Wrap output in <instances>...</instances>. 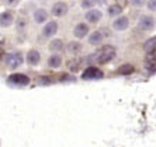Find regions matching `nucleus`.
<instances>
[{"mask_svg":"<svg viewBox=\"0 0 156 147\" xmlns=\"http://www.w3.org/2000/svg\"><path fill=\"white\" fill-rule=\"evenodd\" d=\"M115 56V48L111 45H104L100 50H97L94 55L87 57V60L94 62V63H108L110 60H113Z\"/></svg>","mask_w":156,"mask_h":147,"instance_id":"nucleus-1","label":"nucleus"},{"mask_svg":"<svg viewBox=\"0 0 156 147\" xmlns=\"http://www.w3.org/2000/svg\"><path fill=\"white\" fill-rule=\"evenodd\" d=\"M23 60H24V57L20 52H11L6 56V65L10 69H17L23 63Z\"/></svg>","mask_w":156,"mask_h":147,"instance_id":"nucleus-2","label":"nucleus"},{"mask_svg":"<svg viewBox=\"0 0 156 147\" xmlns=\"http://www.w3.org/2000/svg\"><path fill=\"white\" fill-rule=\"evenodd\" d=\"M103 77V72L98 67H94V66H90L87 67L86 70L82 74V79L83 80H97Z\"/></svg>","mask_w":156,"mask_h":147,"instance_id":"nucleus-3","label":"nucleus"},{"mask_svg":"<svg viewBox=\"0 0 156 147\" xmlns=\"http://www.w3.org/2000/svg\"><path fill=\"white\" fill-rule=\"evenodd\" d=\"M9 83H11V84H14V86H28L30 84V79L28 76L26 74H20V73H16V74H11L10 77H9Z\"/></svg>","mask_w":156,"mask_h":147,"instance_id":"nucleus-4","label":"nucleus"},{"mask_svg":"<svg viewBox=\"0 0 156 147\" xmlns=\"http://www.w3.org/2000/svg\"><path fill=\"white\" fill-rule=\"evenodd\" d=\"M58 32V22L56 21H49L47 22V25L42 28V35L47 38H51L55 34Z\"/></svg>","mask_w":156,"mask_h":147,"instance_id":"nucleus-5","label":"nucleus"},{"mask_svg":"<svg viewBox=\"0 0 156 147\" xmlns=\"http://www.w3.org/2000/svg\"><path fill=\"white\" fill-rule=\"evenodd\" d=\"M153 27V18L149 15H142L138 21V28L142 31H149Z\"/></svg>","mask_w":156,"mask_h":147,"instance_id":"nucleus-6","label":"nucleus"},{"mask_svg":"<svg viewBox=\"0 0 156 147\" xmlns=\"http://www.w3.org/2000/svg\"><path fill=\"white\" fill-rule=\"evenodd\" d=\"M14 21V14H13V11H3V13H0V25L2 27H10Z\"/></svg>","mask_w":156,"mask_h":147,"instance_id":"nucleus-7","label":"nucleus"},{"mask_svg":"<svg viewBox=\"0 0 156 147\" xmlns=\"http://www.w3.org/2000/svg\"><path fill=\"white\" fill-rule=\"evenodd\" d=\"M68 13V4L63 3V2H58V3L54 4V7H52V14L55 17H62V15H65Z\"/></svg>","mask_w":156,"mask_h":147,"instance_id":"nucleus-8","label":"nucleus"},{"mask_svg":"<svg viewBox=\"0 0 156 147\" xmlns=\"http://www.w3.org/2000/svg\"><path fill=\"white\" fill-rule=\"evenodd\" d=\"M103 17V13L100 10H96V9H93V10H89L86 13V20L89 22H91V24H96V22H98L100 20H101Z\"/></svg>","mask_w":156,"mask_h":147,"instance_id":"nucleus-9","label":"nucleus"},{"mask_svg":"<svg viewBox=\"0 0 156 147\" xmlns=\"http://www.w3.org/2000/svg\"><path fill=\"white\" fill-rule=\"evenodd\" d=\"M87 34H89V27H87V24H84V22L77 24L76 27H75V29H73V35L76 36V38H79V39L84 38Z\"/></svg>","mask_w":156,"mask_h":147,"instance_id":"nucleus-10","label":"nucleus"},{"mask_svg":"<svg viewBox=\"0 0 156 147\" xmlns=\"http://www.w3.org/2000/svg\"><path fill=\"white\" fill-rule=\"evenodd\" d=\"M128 25H129V21H128V18L124 17V15L115 18V20H114V22H113L114 29H117V31H124V29H127Z\"/></svg>","mask_w":156,"mask_h":147,"instance_id":"nucleus-11","label":"nucleus"},{"mask_svg":"<svg viewBox=\"0 0 156 147\" xmlns=\"http://www.w3.org/2000/svg\"><path fill=\"white\" fill-rule=\"evenodd\" d=\"M40 59H41V55H40V52L35 50V49L30 50L28 55H27V62H28L30 65H33V66L38 65V63H40Z\"/></svg>","mask_w":156,"mask_h":147,"instance_id":"nucleus-12","label":"nucleus"},{"mask_svg":"<svg viewBox=\"0 0 156 147\" xmlns=\"http://www.w3.org/2000/svg\"><path fill=\"white\" fill-rule=\"evenodd\" d=\"M47 18H48L47 10H44V9H38V10H35V13H34V21L35 22L42 24V22L47 21Z\"/></svg>","mask_w":156,"mask_h":147,"instance_id":"nucleus-13","label":"nucleus"},{"mask_svg":"<svg viewBox=\"0 0 156 147\" xmlns=\"http://www.w3.org/2000/svg\"><path fill=\"white\" fill-rule=\"evenodd\" d=\"M62 65V57L59 56V55H52V56H49V59H48V66L51 69H58L61 67Z\"/></svg>","mask_w":156,"mask_h":147,"instance_id":"nucleus-14","label":"nucleus"},{"mask_svg":"<svg viewBox=\"0 0 156 147\" xmlns=\"http://www.w3.org/2000/svg\"><path fill=\"white\" fill-rule=\"evenodd\" d=\"M101 41H103V34L100 31H94L89 36V43L90 45H98V43H101Z\"/></svg>","mask_w":156,"mask_h":147,"instance_id":"nucleus-15","label":"nucleus"},{"mask_svg":"<svg viewBox=\"0 0 156 147\" xmlns=\"http://www.w3.org/2000/svg\"><path fill=\"white\" fill-rule=\"evenodd\" d=\"M132 72H134V66L132 65H122L120 69H118V73H120V74H124V76L131 74Z\"/></svg>","mask_w":156,"mask_h":147,"instance_id":"nucleus-16","label":"nucleus"},{"mask_svg":"<svg viewBox=\"0 0 156 147\" xmlns=\"http://www.w3.org/2000/svg\"><path fill=\"white\" fill-rule=\"evenodd\" d=\"M80 49H82V45L79 42H70L68 45V52H70V53H77V52H80Z\"/></svg>","mask_w":156,"mask_h":147,"instance_id":"nucleus-17","label":"nucleus"},{"mask_svg":"<svg viewBox=\"0 0 156 147\" xmlns=\"http://www.w3.org/2000/svg\"><path fill=\"white\" fill-rule=\"evenodd\" d=\"M62 48H63V43H62L61 39H54L51 43H49V49L54 50V52H56V50H61Z\"/></svg>","mask_w":156,"mask_h":147,"instance_id":"nucleus-18","label":"nucleus"},{"mask_svg":"<svg viewBox=\"0 0 156 147\" xmlns=\"http://www.w3.org/2000/svg\"><path fill=\"white\" fill-rule=\"evenodd\" d=\"M121 11H122V7L118 6V4H113V6H110L108 7V14L110 15H118V14H121Z\"/></svg>","mask_w":156,"mask_h":147,"instance_id":"nucleus-19","label":"nucleus"},{"mask_svg":"<svg viewBox=\"0 0 156 147\" xmlns=\"http://www.w3.org/2000/svg\"><path fill=\"white\" fill-rule=\"evenodd\" d=\"M96 3H97V0H82V7L83 9H91V7H94Z\"/></svg>","mask_w":156,"mask_h":147,"instance_id":"nucleus-20","label":"nucleus"},{"mask_svg":"<svg viewBox=\"0 0 156 147\" xmlns=\"http://www.w3.org/2000/svg\"><path fill=\"white\" fill-rule=\"evenodd\" d=\"M148 9L151 11H156V0H149L148 2Z\"/></svg>","mask_w":156,"mask_h":147,"instance_id":"nucleus-21","label":"nucleus"},{"mask_svg":"<svg viewBox=\"0 0 156 147\" xmlns=\"http://www.w3.org/2000/svg\"><path fill=\"white\" fill-rule=\"evenodd\" d=\"M4 3L7 4L9 7H14V6L18 4V0H4Z\"/></svg>","mask_w":156,"mask_h":147,"instance_id":"nucleus-22","label":"nucleus"},{"mask_svg":"<svg viewBox=\"0 0 156 147\" xmlns=\"http://www.w3.org/2000/svg\"><path fill=\"white\" fill-rule=\"evenodd\" d=\"M24 27H26V21H24L23 18H20V20H18V22H17V29H18V31L21 29V31H23V28H24Z\"/></svg>","mask_w":156,"mask_h":147,"instance_id":"nucleus-23","label":"nucleus"},{"mask_svg":"<svg viewBox=\"0 0 156 147\" xmlns=\"http://www.w3.org/2000/svg\"><path fill=\"white\" fill-rule=\"evenodd\" d=\"M134 4H142V0H132Z\"/></svg>","mask_w":156,"mask_h":147,"instance_id":"nucleus-24","label":"nucleus"},{"mask_svg":"<svg viewBox=\"0 0 156 147\" xmlns=\"http://www.w3.org/2000/svg\"><path fill=\"white\" fill-rule=\"evenodd\" d=\"M98 3H105V2H107V0H97Z\"/></svg>","mask_w":156,"mask_h":147,"instance_id":"nucleus-25","label":"nucleus"}]
</instances>
